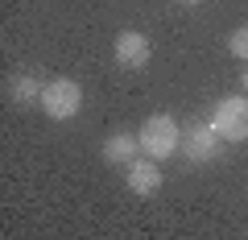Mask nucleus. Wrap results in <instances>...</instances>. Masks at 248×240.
Returning a JSON list of instances; mask_svg holds the SVG:
<instances>
[{"label": "nucleus", "mask_w": 248, "mask_h": 240, "mask_svg": "<svg viewBox=\"0 0 248 240\" xmlns=\"http://www.w3.org/2000/svg\"><path fill=\"white\" fill-rule=\"evenodd\" d=\"M104 158H108V166H133V161L141 158V141H137V133H112L104 141Z\"/></svg>", "instance_id": "7"}, {"label": "nucleus", "mask_w": 248, "mask_h": 240, "mask_svg": "<svg viewBox=\"0 0 248 240\" xmlns=\"http://www.w3.org/2000/svg\"><path fill=\"white\" fill-rule=\"evenodd\" d=\"M244 91H248V66H244Z\"/></svg>", "instance_id": "11"}, {"label": "nucleus", "mask_w": 248, "mask_h": 240, "mask_svg": "<svg viewBox=\"0 0 248 240\" xmlns=\"http://www.w3.org/2000/svg\"><path fill=\"white\" fill-rule=\"evenodd\" d=\"M83 108V87L75 79H50L42 91V112L50 116V120H71V116H79Z\"/></svg>", "instance_id": "3"}, {"label": "nucleus", "mask_w": 248, "mask_h": 240, "mask_svg": "<svg viewBox=\"0 0 248 240\" xmlns=\"http://www.w3.org/2000/svg\"><path fill=\"white\" fill-rule=\"evenodd\" d=\"M219 133L211 128V120H195V125L182 133V153L186 161H195V166H203V161H215L219 158Z\"/></svg>", "instance_id": "4"}, {"label": "nucleus", "mask_w": 248, "mask_h": 240, "mask_svg": "<svg viewBox=\"0 0 248 240\" xmlns=\"http://www.w3.org/2000/svg\"><path fill=\"white\" fill-rule=\"evenodd\" d=\"M178 4H203V0H178Z\"/></svg>", "instance_id": "10"}, {"label": "nucleus", "mask_w": 248, "mask_h": 240, "mask_svg": "<svg viewBox=\"0 0 248 240\" xmlns=\"http://www.w3.org/2000/svg\"><path fill=\"white\" fill-rule=\"evenodd\" d=\"M42 91H46V83L33 79V75H13L9 79V99L13 104H42Z\"/></svg>", "instance_id": "8"}, {"label": "nucleus", "mask_w": 248, "mask_h": 240, "mask_svg": "<svg viewBox=\"0 0 248 240\" xmlns=\"http://www.w3.org/2000/svg\"><path fill=\"white\" fill-rule=\"evenodd\" d=\"M207 120L219 133V141H248V96H223Z\"/></svg>", "instance_id": "2"}, {"label": "nucleus", "mask_w": 248, "mask_h": 240, "mask_svg": "<svg viewBox=\"0 0 248 240\" xmlns=\"http://www.w3.org/2000/svg\"><path fill=\"white\" fill-rule=\"evenodd\" d=\"M141 153L145 158H153V161H166V158H174L178 149H182V128H178V120L170 112H153L149 120L141 125Z\"/></svg>", "instance_id": "1"}, {"label": "nucleus", "mask_w": 248, "mask_h": 240, "mask_svg": "<svg viewBox=\"0 0 248 240\" xmlns=\"http://www.w3.org/2000/svg\"><path fill=\"white\" fill-rule=\"evenodd\" d=\"M228 54H236L240 63H248V25L232 29V37H228Z\"/></svg>", "instance_id": "9"}, {"label": "nucleus", "mask_w": 248, "mask_h": 240, "mask_svg": "<svg viewBox=\"0 0 248 240\" xmlns=\"http://www.w3.org/2000/svg\"><path fill=\"white\" fill-rule=\"evenodd\" d=\"M112 54H116V63H120L124 71H141V66H149V37H145L141 29H124V33L116 37Z\"/></svg>", "instance_id": "5"}, {"label": "nucleus", "mask_w": 248, "mask_h": 240, "mask_svg": "<svg viewBox=\"0 0 248 240\" xmlns=\"http://www.w3.org/2000/svg\"><path fill=\"white\" fill-rule=\"evenodd\" d=\"M124 182H128L133 195L149 199V195H157V191H161V166L153 158H137L133 166H124Z\"/></svg>", "instance_id": "6"}]
</instances>
